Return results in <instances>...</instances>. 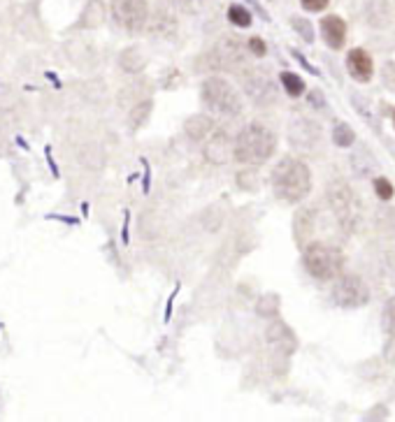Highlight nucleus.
<instances>
[{
	"mask_svg": "<svg viewBox=\"0 0 395 422\" xmlns=\"http://www.w3.org/2000/svg\"><path fill=\"white\" fill-rule=\"evenodd\" d=\"M272 190L279 200L295 205L305 200L312 190V172L300 158L286 156L272 170Z\"/></svg>",
	"mask_w": 395,
	"mask_h": 422,
	"instance_id": "nucleus-1",
	"label": "nucleus"
},
{
	"mask_svg": "<svg viewBox=\"0 0 395 422\" xmlns=\"http://www.w3.org/2000/svg\"><path fill=\"white\" fill-rule=\"evenodd\" d=\"M277 148V137L270 128L260 123H249L235 137L233 156L244 165H263L268 163Z\"/></svg>",
	"mask_w": 395,
	"mask_h": 422,
	"instance_id": "nucleus-2",
	"label": "nucleus"
},
{
	"mask_svg": "<svg viewBox=\"0 0 395 422\" xmlns=\"http://www.w3.org/2000/svg\"><path fill=\"white\" fill-rule=\"evenodd\" d=\"M302 265L310 271L314 278L319 281H330L337 278V274L344 267V256L335 249V246L314 242L310 246H305L302 251Z\"/></svg>",
	"mask_w": 395,
	"mask_h": 422,
	"instance_id": "nucleus-3",
	"label": "nucleus"
},
{
	"mask_svg": "<svg viewBox=\"0 0 395 422\" xmlns=\"http://www.w3.org/2000/svg\"><path fill=\"white\" fill-rule=\"evenodd\" d=\"M200 98H203L205 107L209 112L218 114V117H237L242 112V100L237 91L221 77H209L203 82L200 89Z\"/></svg>",
	"mask_w": 395,
	"mask_h": 422,
	"instance_id": "nucleus-4",
	"label": "nucleus"
},
{
	"mask_svg": "<svg viewBox=\"0 0 395 422\" xmlns=\"http://www.w3.org/2000/svg\"><path fill=\"white\" fill-rule=\"evenodd\" d=\"M244 49L247 45L235 38V35H223L216 45L207 51V67L212 70H223V72H233V70H240L244 65Z\"/></svg>",
	"mask_w": 395,
	"mask_h": 422,
	"instance_id": "nucleus-5",
	"label": "nucleus"
},
{
	"mask_svg": "<svg viewBox=\"0 0 395 422\" xmlns=\"http://www.w3.org/2000/svg\"><path fill=\"white\" fill-rule=\"evenodd\" d=\"M112 16L126 33H142L149 21L147 0H112Z\"/></svg>",
	"mask_w": 395,
	"mask_h": 422,
	"instance_id": "nucleus-6",
	"label": "nucleus"
},
{
	"mask_svg": "<svg viewBox=\"0 0 395 422\" xmlns=\"http://www.w3.org/2000/svg\"><path fill=\"white\" fill-rule=\"evenodd\" d=\"M332 300L337 306L344 309H354V306H363L370 300V290H367L365 281L356 274H344L335 281L332 286Z\"/></svg>",
	"mask_w": 395,
	"mask_h": 422,
	"instance_id": "nucleus-7",
	"label": "nucleus"
},
{
	"mask_svg": "<svg viewBox=\"0 0 395 422\" xmlns=\"http://www.w3.org/2000/svg\"><path fill=\"white\" fill-rule=\"evenodd\" d=\"M242 86L244 93L256 104H275L277 102V86L272 82L270 72L258 67L244 70L242 72Z\"/></svg>",
	"mask_w": 395,
	"mask_h": 422,
	"instance_id": "nucleus-8",
	"label": "nucleus"
},
{
	"mask_svg": "<svg viewBox=\"0 0 395 422\" xmlns=\"http://www.w3.org/2000/svg\"><path fill=\"white\" fill-rule=\"evenodd\" d=\"M288 142L293 144L295 151L314 153L321 146V128L314 121L305 117H295L288 126Z\"/></svg>",
	"mask_w": 395,
	"mask_h": 422,
	"instance_id": "nucleus-9",
	"label": "nucleus"
},
{
	"mask_svg": "<svg viewBox=\"0 0 395 422\" xmlns=\"http://www.w3.org/2000/svg\"><path fill=\"white\" fill-rule=\"evenodd\" d=\"M347 70L349 75L356 79V82L367 84L374 75V63H372V56L367 54L365 49H351L347 54Z\"/></svg>",
	"mask_w": 395,
	"mask_h": 422,
	"instance_id": "nucleus-10",
	"label": "nucleus"
},
{
	"mask_svg": "<svg viewBox=\"0 0 395 422\" xmlns=\"http://www.w3.org/2000/svg\"><path fill=\"white\" fill-rule=\"evenodd\" d=\"M321 38L323 42L330 47V49H342L344 47V42H347V23L342 16L337 14H328V16H323L321 19Z\"/></svg>",
	"mask_w": 395,
	"mask_h": 422,
	"instance_id": "nucleus-11",
	"label": "nucleus"
},
{
	"mask_svg": "<svg viewBox=\"0 0 395 422\" xmlns=\"http://www.w3.org/2000/svg\"><path fill=\"white\" fill-rule=\"evenodd\" d=\"M231 158V137L228 133H214L205 144V161L212 165H223Z\"/></svg>",
	"mask_w": 395,
	"mask_h": 422,
	"instance_id": "nucleus-12",
	"label": "nucleus"
},
{
	"mask_svg": "<svg viewBox=\"0 0 395 422\" xmlns=\"http://www.w3.org/2000/svg\"><path fill=\"white\" fill-rule=\"evenodd\" d=\"M328 200H330V207L335 209V214H339V218L344 221V216L351 209V202H354V195H351L347 183H342V181L332 183L330 190H328Z\"/></svg>",
	"mask_w": 395,
	"mask_h": 422,
	"instance_id": "nucleus-13",
	"label": "nucleus"
},
{
	"mask_svg": "<svg viewBox=\"0 0 395 422\" xmlns=\"http://www.w3.org/2000/svg\"><path fill=\"white\" fill-rule=\"evenodd\" d=\"M105 16H107V10H105L102 0H89L77 26L79 28H98V26L105 23Z\"/></svg>",
	"mask_w": 395,
	"mask_h": 422,
	"instance_id": "nucleus-14",
	"label": "nucleus"
},
{
	"mask_svg": "<svg viewBox=\"0 0 395 422\" xmlns=\"http://www.w3.org/2000/svg\"><path fill=\"white\" fill-rule=\"evenodd\" d=\"M365 19L370 26H374V28H384L391 19L389 0H370L365 7Z\"/></svg>",
	"mask_w": 395,
	"mask_h": 422,
	"instance_id": "nucleus-15",
	"label": "nucleus"
},
{
	"mask_svg": "<svg viewBox=\"0 0 395 422\" xmlns=\"http://www.w3.org/2000/svg\"><path fill=\"white\" fill-rule=\"evenodd\" d=\"M147 65V58L144 54L139 51L137 47H128L126 51H121V56H119V67L124 70V72H139Z\"/></svg>",
	"mask_w": 395,
	"mask_h": 422,
	"instance_id": "nucleus-16",
	"label": "nucleus"
},
{
	"mask_svg": "<svg viewBox=\"0 0 395 422\" xmlns=\"http://www.w3.org/2000/svg\"><path fill=\"white\" fill-rule=\"evenodd\" d=\"M214 128V123H212V119H207V117H191L189 121H186V126H184V130H186V135L191 137V139H203V137H207V133L209 130Z\"/></svg>",
	"mask_w": 395,
	"mask_h": 422,
	"instance_id": "nucleus-17",
	"label": "nucleus"
},
{
	"mask_svg": "<svg viewBox=\"0 0 395 422\" xmlns=\"http://www.w3.org/2000/svg\"><path fill=\"white\" fill-rule=\"evenodd\" d=\"M279 84H282V89L286 91V95H291V98H300L305 93V82L300 75L295 72H282L279 75Z\"/></svg>",
	"mask_w": 395,
	"mask_h": 422,
	"instance_id": "nucleus-18",
	"label": "nucleus"
},
{
	"mask_svg": "<svg viewBox=\"0 0 395 422\" xmlns=\"http://www.w3.org/2000/svg\"><path fill=\"white\" fill-rule=\"evenodd\" d=\"M228 21L237 28H249L251 26V12L244 5H231L228 7Z\"/></svg>",
	"mask_w": 395,
	"mask_h": 422,
	"instance_id": "nucleus-19",
	"label": "nucleus"
},
{
	"mask_svg": "<svg viewBox=\"0 0 395 422\" xmlns=\"http://www.w3.org/2000/svg\"><path fill=\"white\" fill-rule=\"evenodd\" d=\"M152 109H154V102L152 100H142V102L133 104V112H130V128L144 126V121L149 119Z\"/></svg>",
	"mask_w": 395,
	"mask_h": 422,
	"instance_id": "nucleus-20",
	"label": "nucleus"
},
{
	"mask_svg": "<svg viewBox=\"0 0 395 422\" xmlns=\"http://www.w3.org/2000/svg\"><path fill=\"white\" fill-rule=\"evenodd\" d=\"M332 142H335L337 146H351L356 142V135L347 123H337V126L332 128Z\"/></svg>",
	"mask_w": 395,
	"mask_h": 422,
	"instance_id": "nucleus-21",
	"label": "nucleus"
},
{
	"mask_svg": "<svg viewBox=\"0 0 395 422\" xmlns=\"http://www.w3.org/2000/svg\"><path fill=\"white\" fill-rule=\"evenodd\" d=\"M79 161H82V165L86 167H91V170H98V167L102 165V158H100V151L95 146H86L79 151Z\"/></svg>",
	"mask_w": 395,
	"mask_h": 422,
	"instance_id": "nucleus-22",
	"label": "nucleus"
},
{
	"mask_svg": "<svg viewBox=\"0 0 395 422\" xmlns=\"http://www.w3.org/2000/svg\"><path fill=\"white\" fill-rule=\"evenodd\" d=\"M16 102H19V98H16V93H14L12 86L0 84V109H3V112L12 109V107H16Z\"/></svg>",
	"mask_w": 395,
	"mask_h": 422,
	"instance_id": "nucleus-23",
	"label": "nucleus"
},
{
	"mask_svg": "<svg viewBox=\"0 0 395 422\" xmlns=\"http://www.w3.org/2000/svg\"><path fill=\"white\" fill-rule=\"evenodd\" d=\"M374 193L379 195L381 200H393L395 195V188H393V183L386 179V177H376L374 179Z\"/></svg>",
	"mask_w": 395,
	"mask_h": 422,
	"instance_id": "nucleus-24",
	"label": "nucleus"
},
{
	"mask_svg": "<svg viewBox=\"0 0 395 422\" xmlns=\"http://www.w3.org/2000/svg\"><path fill=\"white\" fill-rule=\"evenodd\" d=\"M381 323H384V330L389 332L391 337H395V300H391L389 304H386L384 315H381Z\"/></svg>",
	"mask_w": 395,
	"mask_h": 422,
	"instance_id": "nucleus-25",
	"label": "nucleus"
},
{
	"mask_svg": "<svg viewBox=\"0 0 395 422\" xmlns=\"http://www.w3.org/2000/svg\"><path fill=\"white\" fill-rule=\"evenodd\" d=\"M237 183L244 188V190H256L258 188V174L249 170V172H240L237 174Z\"/></svg>",
	"mask_w": 395,
	"mask_h": 422,
	"instance_id": "nucleus-26",
	"label": "nucleus"
},
{
	"mask_svg": "<svg viewBox=\"0 0 395 422\" xmlns=\"http://www.w3.org/2000/svg\"><path fill=\"white\" fill-rule=\"evenodd\" d=\"M291 23H293L295 33H297V35H302V38H305L307 42H312V40H314V31H312V23L307 21V19H297V16H295V19H293Z\"/></svg>",
	"mask_w": 395,
	"mask_h": 422,
	"instance_id": "nucleus-27",
	"label": "nucleus"
},
{
	"mask_svg": "<svg viewBox=\"0 0 395 422\" xmlns=\"http://www.w3.org/2000/svg\"><path fill=\"white\" fill-rule=\"evenodd\" d=\"M247 49H249L251 54L256 56V58H263V56L268 54V47H265V42H263L260 38H251V40L247 42Z\"/></svg>",
	"mask_w": 395,
	"mask_h": 422,
	"instance_id": "nucleus-28",
	"label": "nucleus"
},
{
	"mask_svg": "<svg viewBox=\"0 0 395 422\" xmlns=\"http://www.w3.org/2000/svg\"><path fill=\"white\" fill-rule=\"evenodd\" d=\"M330 0H300V5L307 12H323L328 7Z\"/></svg>",
	"mask_w": 395,
	"mask_h": 422,
	"instance_id": "nucleus-29",
	"label": "nucleus"
},
{
	"mask_svg": "<svg viewBox=\"0 0 395 422\" xmlns=\"http://www.w3.org/2000/svg\"><path fill=\"white\" fill-rule=\"evenodd\" d=\"M168 3L174 5L181 12H193V10H196V5H198V0H168Z\"/></svg>",
	"mask_w": 395,
	"mask_h": 422,
	"instance_id": "nucleus-30",
	"label": "nucleus"
},
{
	"mask_svg": "<svg viewBox=\"0 0 395 422\" xmlns=\"http://www.w3.org/2000/svg\"><path fill=\"white\" fill-rule=\"evenodd\" d=\"M310 102L314 104V107H323V104H326V102H323V93L321 91H312L310 93Z\"/></svg>",
	"mask_w": 395,
	"mask_h": 422,
	"instance_id": "nucleus-31",
	"label": "nucleus"
},
{
	"mask_svg": "<svg viewBox=\"0 0 395 422\" xmlns=\"http://www.w3.org/2000/svg\"><path fill=\"white\" fill-rule=\"evenodd\" d=\"M293 56H295V58L300 60V63L305 65V70H307V72H312V75H319V70H316V67H312L310 63H307V60H305V56H300V54H297V51H293Z\"/></svg>",
	"mask_w": 395,
	"mask_h": 422,
	"instance_id": "nucleus-32",
	"label": "nucleus"
},
{
	"mask_svg": "<svg viewBox=\"0 0 395 422\" xmlns=\"http://www.w3.org/2000/svg\"><path fill=\"white\" fill-rule=\"evenodd\" d=\"M393 126H395V112H393Z\"/></svg>",
	"mask_w": 395,
	"mask_h": 422,
	"instance_id": "nucleus-33",
	"label": "nucleus"
}]
</instances>
